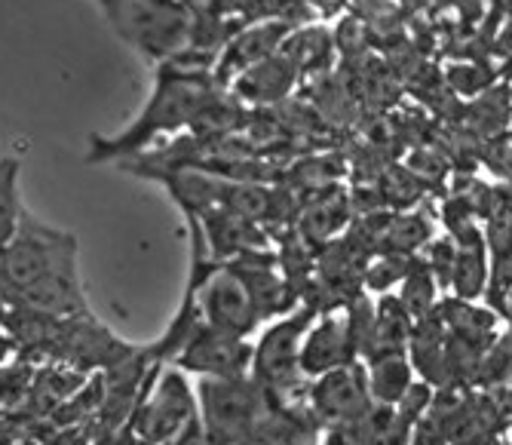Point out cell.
Listing matches in <instances>:
<instances>
[{
	"label": "cell",
	"mask_w": 512,
	"mask_h": 445,
	"mask_svg": "<svg viewBox=\"0 0 512 445\" xmlns=\"http://www.w3.org/2000/svg\"><path fill=\"white\" fill-rule=\"evenodd\" d=\"M215 83L212 74L178 68L175 62H160L154 77V93L123 132L117 136H92L89 139V163H111L126 160L148 151L151 142L160 136H172L178 129H188L200 108L212 99Z\"/></svg>",
	"instance_id": "1"
},
{
	"label": "cell",
	"mask_w": 512,
	"mask_h": 445,
	"mask_svg": "<svg viewBox=\"0 0 512 445\" xmlns=\"http://www.w3.org/2000/svg\"><path fill=\"white\" fill-rule=\"evenodd\" d=\"M289 31H292V25L283 19H264V22L243 25L234 37L227 40V47L221 50V56L215 62V71H212L215 83L230 86V80H234L237 74H243L246 68L276 56Z\"/></svg>",
	"instance_id": "10"
},
{
	"label": "cell",
	"mask_w": 512,
	"mask_h": 445,
	"mask_svg": "<svg viewBox=\"0 0 512 445\" xmlns=\"http://www.w3.org/2000/svg\"><path fill=\"white\" fill-rule=\"evenodd\" d=\"M509 105H512V89H509Z\"/></svg>",
	"instance_id": "31"
},
{
	"label": "cell",
	"mask_w": 512,
	"mask_h": 445,
	"mask_svg": "<svg viewBox=\"0 0 512 445\" xmlns=\"http://www.w3.org/2000/svg\"><path fill=\"white\" fill-rule=\"evenodd\" d=\"M316 317H319V310L301 301L286 317H276L255 341L249 375L267 390L273 409L301 403L307 396L310 378H304L301 372V341Z\"/></svg>",
	"instance_id": "3"
},
{
	"label": "cell",
	"mask_w": 512,
	"mask_h": 445,
	"mask_svg": "<svg viewBox=\"0 0 512 445\" xmlns=\"http://www.w3.org/2000/svg\"><path fill=\"white\" fill-rule=\"evenodd\" d=\"M169 445H215L212 439H209V433L203 430V421H200V415L188 424V427H184Z\"/></svg>",
	"instance_id": "27"
},
{
	"label": "cell",
	"mask_w": 512,
	"mask_h": 445,
	"mask_svg": "<svg viewBox=\"0 0 512 445\" xmlns=\"http://www.w3.org/2000/svg\"><path fill=\"white\" fill-rule=\"evenodd\" d=\"M503 445H512V427H509V430L503 433Z\"/></svg>",
	"instance_id": "30"
},
{
	"label": "cell",
	"mask_w": 512,
	"mask_h": 445,
	"mask_svg": "<svg viewBox=\"0 0 512 445\" xmlns=\"http://www.w3.org/2000/svg\"><path fill=\"white\" fill-rule=\"evenodd\" d=\"M96 7L111 31L154 65L188 43L194 22L191 0H96Z\"/></svg>",
	"instance_id": "2"
},
{
	"label": "cell",
	"mask_w": 512,
	"mask_h": 445,
	"mask_svg": "<svg viewBox=\"0 0 512 445\" xmlns=\"http://www.w3.org/2000/svg\"><path fill=\"white\" fill-rule=\"evenodd\" d=\"M279 53L295 65L301 77H319L332 68L338 56L335 31H329L325 25H298L286 34Z\"/></svg>",
	"instance_id": "15"
},
{
	"label": "cell",
	"mask_w": 512,
	"mask_h": 445,
	"mask_svg": "<svg viewBox=\"0 0 512 445\" xmlns=\"http://www.w3.org/2000/svg\"><path fill=\"white\" fill-rule=\"evenodd\" d=\"M344 317L359 360H365L371 350V338H375V301L368 298V292H359L344 304Z\"/></svg>",
	"instance_id": "23"
},
{
	"label": "cell",
	"mask_w": 512,
	"mask_h": 445,
	"mask_svg": "<svg viewBox=\"0 0 512 445\" xmlns=\"http://www.w3.org/2000/svg\"><path fill=\"white\" fill-rule=\"evenodd\" d=\"M298 80H301V74L295 71V65L283 53H276L252 68H246L243 74H237L227 89L246 108H276V105L289 102Z\"/></svg>",
	"instance_id": "11"
},
{
	"label": "cell",
	"mask_w": 512,
	"mask_h": 445,
	"mask_svg": "<svg viewBox=\"0 0 512 445\" xmlns=\"http://www.w3.org/2000/svg\"><path fill=\"white\" fill-rule=\"evenodd\" d=\"M304 403L322 421L325 430L347 427V424L359 421L371 406H375V399H371V390H368L365 363L353 360L347 366H338L332 372L313 378L307 384Z\"/></svg>",
	"instance_id": "7"
},
{
	"label": "cell",
	"mask_w": 512,
	"mask_h": 445,
	"mask_svg": "<svg viewBox=\"0 0 512 445\" xmlns=\"http://www.w3.org/2000/svg\"><path fill=\"white\" fill-rule=\"evenodd\" d=\"M353 221V203L350 194L341 185L322 188L310 197H304V209L298 215V234L310 246H325L329 240L341 237Z\"/></svg>",
	"instance_id": "12"
},
{
	"label": "cell",
	"mask_w": 512,
	"mask_h": 445,
	"mask_svg": "<svg viewBox=\"0 0 512 445\" xmlns=\"http://www.w3.org/2000/svg\"><path fill=\"white\" fill-rule=\"evenodd\" d=\"M359 360L353 347L344 307L341 310H322V314L310 323L304 341H301V372L304 378H319L338 366H347Z\"/></svg>",
	"instance_id": "9"
},
{
	"label": "cell",
	"mask_w": 512,
	"mask_h": 445,
	"mask_svg": "<svg viewBox=\"0 0 512 445\" xmlns=\"http://www.w3.org/2000/svg\"><path fill=\"white\" fill-rule=\"evenodd\" d=\"M411 329H414V317L408 314L402 298L390 295V292L378 295V301H375V338H371L368 356L387 353V350H408Z\"/></svg>",
	"instance_id": "18"
},
{
	"label": "cell",
	"mask_w": 512,
	"mask_h": 445,
	"mask_svg": "<svg viewBox=\"0 0 512 445\" xmlns=\"http://www.w3.org/2000/svg\"><path fill=\"white\" fill-rule=\"evenodd\" d=\"M408 169L421 178V182L427 185V188H436L442 178L448 175V169H451V160H448V154L445 151H436V148H417L411 157H408Z\"/></svg>",
	"instance_id": "26"
},
{
	"label": "cell",
	"mask_w": 512,
	"mask_h": 445,
	"mask_svg": "<svg viewBox=\"0 0 512 445\" xmlns=\"http://www.w3.org/2000/svg\"><path fill=\"white\" fill-rule=\"evenodd\" d=\"M22 215V203H19V163L10 160V166L0 172V246H4Z\"/></svg>",
	"instance_id": "24"
},
{
	"label": "cell",
	"mask_w": 512,
	"mask_h": 445,
	"mask_svg": "<svg viewBox=\"0 0 512 445\" xmlns=\"http://www.w3.org/2000/svg\"><path fill=\"white\" fill-rule=\"evenodd\" d=\"M402 4H405V7H424L427 0H402Z\"/></svg>",
	"instance_id": "29"
},
{
	"label": "cell",
	"mask_w": 512,
	"mask_h": 445,
	"mask_svg": "<svg viewBox=\"0 0 512 445\" xmlns=\"http://www.w3.org/2000/svg\"><path fill=\"white\" fill-rule=\"evenodd\" d=\"M414 255H396V252H378L371 255V261L365 264L362 274V289L368 295H387L390 289H399V283L405 280L408 267H411Z\"/></svg>",
	"instance_id": "21"
},
{
	"label": "cell",
	"mask_w": 512,
	"mask_h": 445,
	"mask_svg": "<svg viewBox=\"0 0 512 445\" xmlns=\"http://www.w3.org/2000/svg\"><path fill=\"white\" fill-rule=\"evenodd\" d=\"M442 74H445V83L454 96H482L494 86V71L476 59L451 62Z\"/></svg>",
	"instance_id": "22"
},
{
	"label": "cell",
	"mask_w": 512,
	"mask_h": 445,
	"mask_svg": "<svg viewBox=\"0 0 512 445\" xmlns=\"http://www.w3.org/2000/svg\"><path fill=\"white\" fill-rule=\"evenodd\" d=\"M197 415V390L184 369L175 366L160 372V363H154L132 409V436L142 445H169Z\"/></svg>",
	"instance_id": "6"
},
{
	"label": "cell",
	"mask_w": 512,
	"mask_h": 445,
	"mask_svg": "<svg viewBox=\"0 0 512 445\" xmlns=\"http://www.w3.org/2000/svg\"><path fill=\"white\" fill-rule=\"evenodd\" d=\"M74 261L77 240L65 231L46 228L43 221L22 209L13 237L0 246V289H4L7 307H13L25 289Z\"/></svg>",
	"instance_id": "4"
},
{
	"label": "cell",
	"mask_w": 512,
	"mask_h": 445,
	"mask_svg": "<svg viewBox=\"0 0 512 445\" xmlns=\"http://www.w3.org/2000/svg\"><path fill=\"white\" fill-rule=\"evenodd\" d=\"M307 4L313 7V13H322V16H338L347 7L344 0H307Z\"/></svg>",
	"instance_id": "28"
},
{
	"label": "cell",
	"mask_w": 512,
	"mask_h": 445,
	"mask_svg": "<svg viewBox=\"0 0 512 445\" xmlns=\"http://www.w3.org/2000/svg\"><path fill=\"white\" fill-rule=\"evenodd\" d=\"M399 298L402 304L408 307V314L417 320L430 317L433 310L439 307V298H442V289H439V280L436 274L430 271V264L424 261V255H414L411 258V267L405 280L399 283Z\"/></svg>",
	"instance_id": "20"
},
{
	"label": "cell",
	"mask_w": 512,
	"mask_h": 445,
	"mask_svg": "<svg viewBox=\"0 0 512 445\" xmlns=\"http://www.w3.org/2000/svg\"><path fill=\"white\" fill-rule=\"evenodd\" d=\"M436 237V221L424 209H393L384 234L378 240V252H396V255H421L427 243Z\"/></svg>",
	"instance_id": "17"
},
{
	"label": "cell",
	"mask_w": 512,
	"mask_h": 445,
	"mask_svg": "<svg viewBox=\"0 0 512 445\" xmlns=\"http://www.w3.org/2000/svg\"><path fill=\"white\" fill-rule=\"evenodd\" d=\"M439 317L448 329L451 338L470 344L482 353L497 341L500 335V314L485 301H467L457 295H442L439 298Z\"/></svg>",
	"instance_id": "13"
},
{
	"label": "cell",
	"mask_w": 512,
	"mask_h": 445,
	"mask_svg": "<svg viewBox=\"0 0 512 445\" xmlns=\"http://www.w3.org/2000/svg\"><path fill=\"white\" fill-rule=\"evenodd\" d=\"M362 363H365L371 399L381 403V406H396L399 399L408 393V387L417 381L414 366L408 360V350L375 353V356H368V360H362Z\"/></svg>",
	"instance_id": "16"
},
{
	"label": "cell",
	"mask_w": 512,
	"mask_h": 445,
	"mask_svg": "<svg viewBox=\"0 0 512 445\" xmlns=\"http://www.w3.org/2000/svg\"><path fill=\"white\" fill-rule=\"evenodd\" d=\"M252 356H255V344H249L246 338L221 332L209 323H200L194 335L175 353L172 363L200 378L206 375L227 378V375H249Z\"/></svg>",
	"instance_id": "8"
},
{
	"label": "cell",
	"mask_w": 512,
	"mask_h": 445,
	"mask_svg": "<svg viewBox=\"0 0 512 445\" xmlns=\"http://www.w3.org/2000/svg\"><path fill=\"white\" fill-rule=\"evenodd\" d=\"M203 430L215 445H237L273 409L267 390L252 375H206L197 381Z\"/></svg>",
	"instance_id": "5"
},
{
	"label": "cell",
	"mask_w": 512,
	"mask_h": 445,
	"mask_svg": "<svg viewBox=\"0 0 512 445\" xmlns=\"http://www.w3.org/2000/svg\"><path fill=\"white\" fill-rule=\"evenodd\" d=\"M421 255H424V261L430 264V271L436 274L442 295H448V289H451V274H454V264H457V243H454L448 234H442V237L436 234V237L427 243V249H424Z\"/></svg>",
	"instance_id": "25"
},
{
	"label": "cell",
	"mask_w": 512,
	"mask_h": 445,
	"mask_svg": "<svg viewBox=\"0 0 512 445\" xmlns=\"http://www.w3.org/2000/svg\"><path fill=\"white\" fill-rule=\"evenodd\" d=\"M488 243H470L457 246V264L451 274V289L448 295L467 298V301H482L488 289Z\"/></svg>",
	"instance_id": "19"
},
{
	"label": "cell",
	"mask_w": 512,
	"mask_h": 445,
	"mask_svg": "<svg viewBox=\"0 0 512 445\" xmlns=\"http://www.w3.org/2000/svg\"><path fill=\"white\" fill-rule=\"evenodd\" d=\"M408 360L417 378L433 384L436 390H448V329L439 317V307L430 317L414 323L408 341Z\"/></svg>",
	"instance_id": "14"
}]
</instances>
